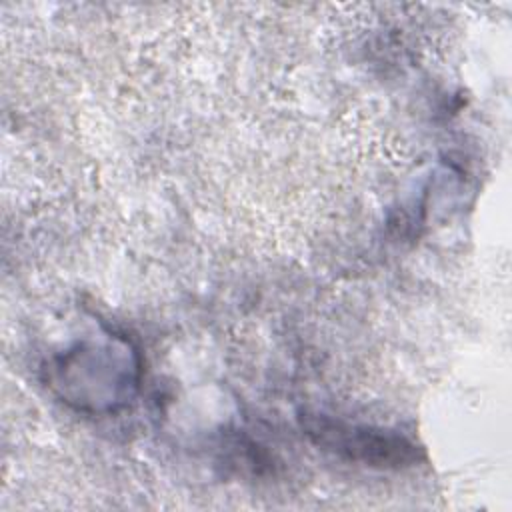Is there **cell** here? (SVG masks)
<instances>
[{"label": "cell", "mask_w": 512, "mask_h": 512, "mask_svg": "<svg viewBox=\"0 0 512 512\" xmlns=\"http://www.w3.org/2000/svg\"><path fill=\"white\" fill-rule=\"evenodd\" d=\"M50 382L76 410L104 414L126 406L140 382V356L128 340L106 334L78 342L56 360Z\"/></svg>", "instance_id": "cell-1"}, {"label": "cell", "mask_w": 512, "mask_h": 512, "mask_svg": "<svg viewBox=\"0 0 512 512\" xmlns=\"http://www.w3.org/2000/svg\"><path fill=\"white\" fill-rule=\"evenodd\" d=\"M302 428L322 450L370 468L398 470L414 466L424 456L412 440L384 428L348 424L322 414L304 416Z\"/></svg>", "instance_id": "cell-2"}]
</instances>
